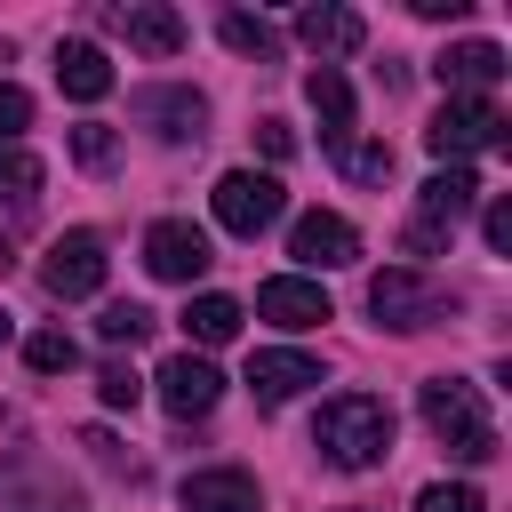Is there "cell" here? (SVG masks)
I'll use <instances>...</instances> for the list:
<instances>
[{"label":"cell","instance_id":"52a82bcc","mask_svg":"<svg viewBox=\"0 0 512 512\" xmlns=\"http://www.w3.org/2000/svg\"><path fill=\"white\" fill-rule=\"evenodd\" d=\"M104 264H112V256H104L96 232H64V240H48V256H40V288L64 296V304H72V296H96V288H104Z\"/></svg>","mask_w":512,"mask_h":512},{"label":"cell","instance_id":"7c38bea8","mask_svg":"<svg viewBox=\"0 0 512 512\" xmlns=\"http://www.w3.org/2000/svg\"><path fill=\"white\" fill-rule=\"evenodd\" d=\"M256 312H264L272 328H320V320H328V296H320V280L280 272V280H264V288H256Z\"/></svg>","mask_w":512,"mask_h":512},{"label":"cell","instance_id":"d4e9b609","mask_svg":"<svg viewBox=\"0 0 512 512\" xmlns=\"http://www.w3.org/2000/svg\"><path fill=\"white\" fill-rule=\"evenodd\" d=\"M336 160H344L352 184H384V176H392V144H344Z\"/></svg>","mask_w":512,"mask_h":512},{"label":"cell","instance_id":"8fae6325","mask_svg":"<svg viewBox=\"0 0 512 512\" xmlns=\"http://www.w3.org/2000/svg\"><path fill=\"white\" fill-rule=\"evenodd\" d=\"M432 72H440L448 96H488V88L504 80V48H496V40H456V48L432 56Z\"/></svg>","mask_w":512,"mask_h":512},{"label":"cell","instance_id":"e0dca14e","mask_svg":"<svg viewBox=\"0 0 512 512\" xmlns=\"http://www.w3.org/2000/svg\"><path fill=\"white\" fill-rule=\"evenodd\" d=\"M296 40H304L312 56H352V48L368 40V24H360L352 8H336V0H320V8L296 16Z\"/></svg>","mask_w":512,"mask_h":512},{"label":"cell","instance_id":"44dd1931","mask_svg":"<svg viewBox=\"0 0 512 512\" xmlns=\"http://www.w3.org/2000/svg\"><path fill=\"white\" fill-rule=\"evenodd\" d=\"M216 32H224V48H232V56H280V32H272L264 16H248V8H232Z\"/></svg>","mask_w":512,"mask_h":512},{"label":"cell","instance_id":"ba28073f","mask_svg":"<svg viewBox=\"0 0 512 512\" xmlns=\"http://www.w3.org/2000/svg\"><path fill=\"white\" fill-rule=\"evenodd\" d=\"M144 264H152V280H200L208 264H216V248H208V232L200 224H184V216H160L152 232H144Z\"/></svg>","mask_w":512,"mask_h":512},{"label":"cell","instance_id":"7402d4cb","mask_svg":"<svg viewBox=\"0 0 512 512\" xmlns=\"http://www.w3.org/2000/svg\"><path fill=\"white\" fill-rule=\"evenodd\" d=\"M40 176H48V168H40L32 152H16V144H8V152H0V208H32Z\"/></svg>","mask_w":512,"mask_h":512},{"label":"cell","instance_id":"4fadbf2b","mask_svg":"<svg viewBox=\"0 0 512 512\" xmlns=\"http://www.w3.org/2000/svg\"><path fill=\"white\" fill-rule=\"evenodd\" d=\"M112 32H120L128 48H144V56H176V48H184V16H176V8H160V0L112 8Z\"/></svg>","mask_w":512,"mask_h":512},{"label":"cell","instance_id":"5bb4252c","mask_svg":"<svg viewBox=\"0 0 512 512\" xmlns=\"http://www.w3.org/2000/svg\"><path fill=\"white\" fill-rule=\"evenodd\" d=\"M56 88H64L72 104H104V96H112V56L88 48V40H64V48H56Z\"/></svg>","mask_w":512,"mask_h":512},{"label":"cell","instance_id":"4316f807","mask_svg":"<svg viewBox=\"0 0 512 512\" xmlns=\"http://www.w3.org/2000/svg\"><path fill=\"white\" fill-rule=\"evenodd\" d=\"M96 400H104V408H136V400H144L136 368H128V360H104V368H96Z\"/></svg>","mask_w":512,"mask_h":512},{"label":"cell","instance_id":"4dcf8cb0","mask_svg":"<svg viewBox=\"0 0 512 512\" xmlns=\"http://www.w3.org/2000/svg\"><path fill=\"white\" fill-rule=\"evenodd\" d=\"M488 248H496V256L512 248V200H488Z\"/></svg>","mask_w":512,"mask_h":512},{"label":"cell","instance_id":"ac0fdd59","mask_svg":"<svg viewBox=\"0 0 512 512\" xmlns=\"http://www.w3.org/2000/svg\"><path fill=\"white\" fill-rule=\"evenodd\" d=\"M136 112L168 136V144H184V136H200V120H208V104L192 96V88H144L136 96Z\"/></svg>","mask_w":512,"mask_h":512},{"label":"cell","instance_id":"83f0119b","mask_svg":"<svg viewBox=\"0 0 512 512\" xmlns=\"http://www.w3.org/2000/svg\"><path fill=\"white\" fill-rule=\"evenodd\" d=\"M112 152H120V144H112L104 120H80V128H72V160H80V168H112Z\"/></svg>","mask_w":512,"mask_h":512},{"label":"cell","instance_id":"d6986e66","mask_svg":"<svg viewBox=\"0 0 512 512\" xmlns=\"http://www.w3.org/2000/svg\"><path fill=\"white\" fill-rule=\"evenodd\" d=\"M304 96H312V112H320V136L344 152V144H352V88H344V72L320 64V72L304 80Z\"/></svg>","mask_w":512,"mask_h":512},{"label":"cell","instance_id":"603a6c76","mask_svg":"<svg viewBox=\"0 0 512 512\" xmlns=\"http://www.w3.org/2000/svg\"><path fill=\"white\" fill-rule=\"evenodd\" d=\"M24 360H32L40 376H56V368H72V360H80V344H72L64 328H40V336H24Z\"/></svg>","mask_w":512,"mask_h":512},{"label":"cell","instance_id":"7a4b0ae2","mask_svg":"<svg viewBox=\"0 0 512 512\" xmlns=\"http://www.w3.org/2000/svg\"><path fill=\"white\" fill-rule=\"evenodd\" d=\"M416 416H424V432H432L448 456H464V464H488V456H496V424H488V408H480V384L432 376V384L416 392Z\"/></svg>","mask_w":512,"mask_h":512},{"label":"cell","instance_id":"30bf717a","mask_svg":"<svg viewBox=\"0 0 512 512\" xmlns=\"http://www.w3.org/2000/svg\"><path fill=\"white\" fill-rule=\"evenodd\" d=\"M288 256H296V264H312V272H336V264H352V256H360V232H352L344 216L312 208V216H296V232H288Z\"/></svg>","mask_w":512,"mask_h":512},{"label":"cell","instance_id":"484cf974","mask_svg":"<svg viewBox=\"0 0 512 512\" xmlns=\"http://www.w3.org/2000/svg\"><path fill=\"white\" fill-rule=\"evenodd\" d=\"M96 328H104V344H144V336H152V312H144V304H104Z\"/></svg>","mask_w":512,"mask_h":512},{"label":"cell","instance_id":"6da1fadb","mask_svg":"<svg viewBox=\"0 0 512 512\" xmlns=\"http://www.w3.org/2000/svg\"><path fill=\"white\" fill-rule=\"evenodd\" d=\"M312 448L336 464V472H368L392 456V408L376 392H336L320 416H312Z\"/></svg>","mask_w":512,"mask_h":512},{"label":"cell","instance_id":"9a60e30c","mask_svg":"<svg viewBox=\"0 0 512 512\" xmlns=\"http://www.w3.org/2000/svg\"><path fill=\"white\" fill-rule=\"evenodd\" d=\"M304 384H320V360H304V352H256V360H248V392H256L264 408L296 400Z\"/></svg>","mask_w":512,"mask_h":512},{"label":"cell","instance_id":"1f68e13d","mask_svg":"<svg viewBox=\"0 0 512 512\" xmlns=\"http://www.w3.org/2000/svg\"><path fill=\"white\" fill-rule=\"evenodd\" d=\"M472 0H416V16H432V24H456Z\"/></svg>","mask_w":512,"mask_h":512},{"label":"cell","instance_id":"5b68a950","mask_svg":"<svg viewBox=\"0 0 512 512\" xmlns=\"http://www.w3.org/2000/svg\"><path fill=\"white\" fill-rule=\"evenodd\" d=\"M208 200H216V224H224V232H240V240H256V232H264V224H280V208H288L280 176H256V168H224Z\"/></svg>","mask_w":512,"mask_h":512},{"label":"cell","instance_id":"3957f363","mask_svg":"<svg viewBox=\"0 0 512 512\" xmlns=\"http://www.w3.org/2000/svg\"><path fill=\"white\" fill-rule=\"evenodd\" d=\"M472 200H480V176H472V168H440V176H424L416 216H408V256H440L448 232L472 216Z\"/></svg>","mask_w":512,"mask_h":512},{"label":"cell","instance_id":"2e32d148","mask_svg":"<svg viewBox=\"0 0 512 512\" xmlns=\"http://www.w3.org/2000/svg\"><path fill=\"white\" fill-rule=\"evenodd\" d=\"M184 512H264V496H256L248 472L216 464V472H192L184 480Z\"/></svg>","mask_w":512,"mask_h":512},{"label":"cell","instance_id":"8992f818","mask_svg":"<svg viewBox=\"0 0 512 512\" xmlns=\"http://www.w3.org/2000/svg\"><path fill=\"white\" fill-rule=\"evenodd\" d=\"M368 312H376L384 328H400V336H408V328H432V320L448 312V296H440L416 264H392V272H376V280H368Z\"/></svg>","mask_w":512,"mask_h":512},{"label":"cell","instance_id":"d6a6232c","mask_svg":"<svg viewBox=\"0 0 512 512\" xmlns=\"http://www.w3.org/2000/svg\"><path fill=\"white\" fill-rule=\"evenodd\" d=\"M8 344H16V320H8V312H0V352H8Z\"/></svg>","mask_w":512,"mask_h":512},{"label":"cell","instance_id":"f546056e","mask_svg":"<svg viewBox=\"0 0 512 512\" xmlns=\"http://www.w3.org/2000/svg\"><path fill=\"white\" fill-rule=\"evenodd\" d=\"M256 144H264V160H288L296 152V128L288 120H256Z\"/></svg>","mask_w":512,"mask_h":512},{"label":"cell","instance_id":"f1b7e54d","mask_svg":"<svg viewBox=\"0 0 512 512\" xmlns=\"http://www.w3.org/2000/svg\"><path fill=\"white\" fill-rule=\"evenodd\" d=\"M24 128H32V96H24L16 80H0V152H8Z\"/></svg>","mask_w":512,"mask_h":512},{"label":"cell","instance_id":"ffe728a7","mask_svg":"<svg viewBox=\"0 0 512 512\" xmlns=\"http://www.w3.org/2000/svg\"><path fill=\"white\" fill-rule=\"evenodd\" d=\"M184 336L192 344H232L240 336V304L232 296H192L184 304Z\"/></svg>","mask_w":512,"mask_h":512},{"label":"cell","instance_id":"9c48e42d","mask_svg":"<svg viewBox=\"0 0 512 512\" xmlns=\"http://www.w3.org/2000/svg\"><path fill=\"white\" fill-rule=\"evenodd\" d=\"M224 400V376L200 360V352H176V360H160V408L176 416V424H192V416H208Z\"/></svg>","mask_w":512,"mask_h":512},{"label":"cell","instance_id":"cb8c5ba5","mask_svg":"<svg viewBox=\"0 0 512 512\" xmlns=\"http://www.w3.org/2000/svg\"><path fill=\"white\" fill-rule=\"evenodd\" d=\"M416 512H488V496H480L472 480H432V488L416 496Z\"/></svg>","mask_w":512,"mask_h":512},{"label":"cell","instance_id":"277c9868","mask_svg":"<svg viewBox=\"0 0 512 512\" xmlns=\"http://www.w3.org/2000/svg\"><path fill=\"white\" fill-rule=\"evenodd\" d=\"M424 144L440 152V168H464L472 152H496V144H504V112H496V96H448L440 120L424 128Z\"/></svg>","mask_w":512,"mask_h":512}]
</instances>
